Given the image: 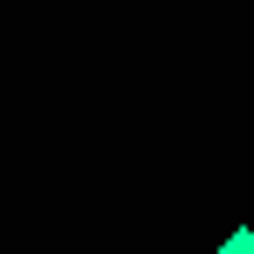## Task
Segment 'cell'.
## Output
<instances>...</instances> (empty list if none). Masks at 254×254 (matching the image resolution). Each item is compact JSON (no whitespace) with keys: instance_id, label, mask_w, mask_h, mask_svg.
<instances>
[{"instance_id":"6da1fadb","label":"cell","mask_w":254,"mask_h":254,"mask_svg":"<svg viewBox=\"0 0 254 254\" xmlns=\"http://www.w3.org/2000/svg\"><path fill=\"white\" fill-rule=\"evenodd\" d=\"M219 254H254V226H233V233H226V247H219Z\"/></svg>"}]
</instances>
